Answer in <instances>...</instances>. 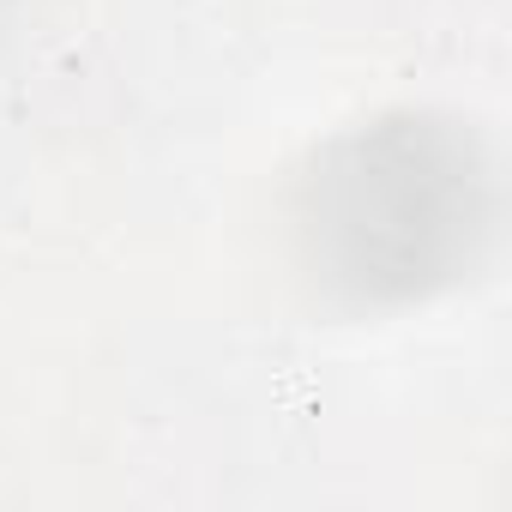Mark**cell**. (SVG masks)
<instances>
[{
  "label": "cell",
  "mask_w": 512,
  "mask_h": 512,
  "mask_svg": "<svg viewBox=\"0 0 512 512\" xmlns=\"http://www.w3.org/2000/svg\"><path fill=\"white\" fill-rule=\"evenodd\" d=\"M494 223V175L470 127L392 109L326 139L290 187L296 266L350 308L446 290Z\"/></svg>",
  "instance_id": "cell-1"
}]
</instances>
